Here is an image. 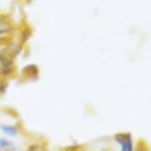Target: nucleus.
Returning <instances> with one entry per match:
<instances>
[{"mask_svg":"<svg viewBox=\"0 0 151 151\" xmlns=\"http://www.w3.org/2000/svg\"><path fill=\"white\" fill-rule=\"evenodd\" d=\"M115 139L116 142L121 145L122 151H132V140L130 133L122 132L116 133L115 135Z\"/></svg>","mask_w":151,"mask_h":151,"instance_id":"f257e3e1","label":"nucleus"},{"mask_svg":"<svg viewBox=\"0 0 151 151\" xmlns=\"http://www.w3.org/2000/svg\"><path fill=\"white\" fill-rule=\"evenodd\" d=\"M12 30V26L6 19H0V35L6 34Z\"/></svg>","mask_w":151,"mask_h":151,"instance_id":"f03ea898","label":"nucleus"},{"mask_svg":"<svg viewBox=\"0 0 151 151\" xmlns=\"http://www.w3.org/2000/svg\"><path fill=\"white\" fill-rule=\"evenodd\" d=\"M1 129L5 134L9 135V136H14L17 134L18 130H17L16 127H13V125H1Z\"/></svg>","mask_w":151,"mask_h":151,"instance_id":"7ed1b4c3","label":"nucleus"},{"mask_svg":"<svg viewBox=\"0 0 151 151\" xmlns=\"http://www.w3.org/2000/svg\"><path fill=\"white\" fill-rule=\"evenodd\" d=\"M13 146V144L6 138H1L0 139V148H11Z\"/></svg>","mask_w":151,"mask_h":151,"instance_id":"20e7f679","label":"nucleus"}]
</instances>
